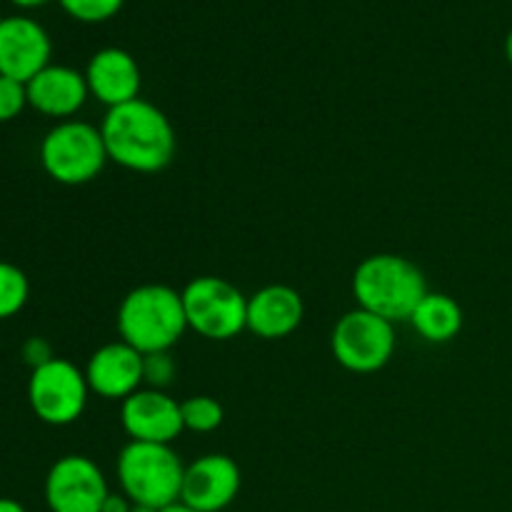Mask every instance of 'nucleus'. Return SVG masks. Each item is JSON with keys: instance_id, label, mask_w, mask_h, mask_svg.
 Segmentation results:
<instances>
[{"instance_id": "nucleus-28", "label": "nucleus", "mask_w": 512, "mask_h": 512, "mask_svg": "<svg viewBox=\"0 0 512 512\" xmlns=\"http://www.w3.org/2000/svg\"><path fill=\"white\" fill-rule=\"evenodd\" d=\"M505 58H508V63L512 65V30L508 33V38H505Z\"/></svg>"}, {"instance_id": "nucleus-30", "label": "nucleus", "mask_w": 512, "mask_h": 512, "mask_svg": "<svg viewBox=\"0 0 512 512\" xmlns=\"http://www.w3.org/2000/svg\"><path fill=\"white\" fill-rule=\"evenodd\" d=\"M0 20H3V18H0Z\"/></svg>"}, {"instance_id": "nucleus-19", "label": "nucleus", "mask_w": 512, "mask_h": 512, "mask_svg": "<svg viewBox=\"0 0 512 512\" xmlns=\"http://www.w3.org/2000/svg\"><path fill=\"white\" fill-rule=\"evenodd\" d=\"M183 425L190 433H213L223 425V405L210 395H193V398L180 403Z\"/></svg>"}, {"instance_id": "nucleus-1", "label": "nucleus", "mask_w": 512, "mask_h": 512, "mask_svg": "<svg viewBox=\"0 0 512 512\" xmlns=\"http://www.w3.org/2000/svg\"><path fill=\"white\" fill-rule=\"evenodd\" d=\"M100 133L108 160L133 173H160L173 163L178 148L168 115L143 98L110 108Z\"/></svg>"}, {"instance_id": "nucleus-23", "label": "nucleus", "mask_w": 512, "mask_h": 512, "mask_svg": "<svg viewBox=\"0 0 512 512\" xmlns=\"http://www.w3.org/2000/svg\"><path fill=\"white\" fill-rule=\"evenodd\" d=\"M20 353H23V360H25V365H30V368H40V365H45V363H50V360L55 358L53 355V348H50V343L45 338H38V335H35V338H28L23 343V350H20Z\"/></svg>"}, {"instance_id": "nucleus-11", "label": "nucleus", "mask_w": 512, "mask_h": 512, "mask_svg": "<svg viewBox=\"0 0 512 512\" xmlns=\"http://www.w3.org/2000/svg\"><path fill=\"white\" fill-rule=\"evenodd\" d=\"M50 35L38 20L28 15H10L0 20V75L30 83L50 65Z\"/></svg>"}, {"instance_id": "nucleus-7", "label": "nucleus", "mask_w": 512, "mask_h": 512, "mask_svg": "<svg viewBox=\"0 0 512 512\" xmlns=\"http://www.w3.org/2000/svg\"><path fill=\"white\" fill-rule=\"evenodd\" d=\"M395 323L363 308L348 310L330 335L333 358L350 373H378L395 353Z\"/></svg>"}, {"instance_id": "nucleus-15", "label": "nucleus", "mask_w": 512, "mask_h": 512, "mask_svg": "<svg viewBox=\"0 0 512 512\" xmlns=\"http://www.w3.org/2000/svg\"><path fill=\"white\" fill-rule=\"evenodd\" d=\"M305 318V303L290 285H265L248 298V330L263 340L293 335Z\"/></svg>"}, {"instance_id": "nucleus-10", "label": "nucleus", "mask_w": 512, "mask_h": 512, "mask_svg": "<svg viewBox=\"0 0 512 512\" xmlns=\"http://www.w3.org/2000/svg\"><path fill=\"white\" fill-rule=\"evenodd\" d=\"M120 423L135 443L170 445L185 430L178 400L153 388H140L123 400Z\"/></svg>"}, {"instance_id": "nucleus-8", "label": "nucleus", "mask_w": 512, "mask_h": 512, "mask_svg": "<svg viewBox=\"0 0 512 512\" xmlns=\"http://www.w3.org/2000/svg\"><path fill=\"white\" fill-rule=\"evenodd\" d=\"M90 385L85 370L65 358H53L30 373L28 403L35 418L63 428L83 418L88 408Z\"/></svg>"}, {"instance_id": "nucleus-25", "label": "nucleus", "mask_w": 512, "mask_h": 512, "mask_svg": "<svg viewBox=\"0 0 512 512\" xmlns=\"http://www.w3.org/2000/svg\"><path fill=\"white\" fill-rule=\"evenodd\" d=\"M0 512H28L18 500L13 498H0Z\"/></svg>"}, {"instance_id": "nucleus-21", "label": "nucleus", "mask_w": 512, "mask_h": 512, "mask_svg": "<svg viewBox=\"0 0 512 512\" xmlns=\"http://www.w3.org/2000/svg\"><path fill=\"white\" fill-rule=\"evenodd\" d=\"M175 360L170 350L143 355V385L153 390H165L175 378Z\"/></svg>"}, {"instance_id": "nucleus-20", "label": "nucleus", "mask_w": 512, "mask_h": 512, "mask_svg": "<svg viewBox=\"0 0 512 512\" xmlns=\"http://www.w3.org/2000/svg\"><path fill=\"white\" fill-rule=\"evenodd\" d=\"M60 8L80 23H103L120 13L125 0H58Z\"/></svg>"}, {"instance_id": "nucleus-9", "label": "nucleus", "mask_w": 512, "mask_h": 512, "mask_svg": "<svg viewBox=\"0 0 512 512\" xmlns=\"http://www.w3.org/2000/svg\"><path fill=\"white\" fill-rule=\"evenodd\" d=\"M108 495V480L88 455H63L50 465L45 478L50 512H100Z\"/></svg>"}, {"instance_id": "nucleus-24", "label": "nucleus", "mask_w": 512, "mask_h": 512, "mask_svg": "<svg viewBox=\"0 0 512 512\" xmlns=\"http://www.w3.org/2000/svg\"><path fill=\"white\" fill-rule=\"evenodd\" d=\"M133 510V500L128 498L125 493H110L108 498H105L103 503V510L100 512H130Z\"/></svg>"}, {"instance_id": "nucleus-12", "label": "nucleus", "mask_w": 512, "mask_h": 512, "mask_svg": "<svg viewBox=\"0 0 512 512\" xmlns=\"http://www.w3.org/2000/svg\"><path fill=\"white\" fill-rule=\"evenodd\" d=\"M240 483L238 463L223 453H210L185 468L180 500L198 512H220L238 498Z\"/></svg>"}, {"instance_id": "nucleus-5", "label": "nucleus", "mask_w": 512, "mask_h": 512, "mask_svg": "<svg viewBox=\"0 0 512 512\" xmlns=\"http://www.w3.org/2000/svg\"><path fill=\"white\" fill-rule=\"evenodd\" d=\"M108 163L103 133L85 120H63L40 143V165L60 185H85Z\"/></svg>"}, {"instance_id": "nucleus-29", "label": "nucleus", "mask_w": 512, "mask_h": 512, "mask_svg": "<svg viewBox=\"0 0 512 512\" xmlns=\"http://www.w3.org/2000/svg\"><path fill=\"white\" fill-rule=\"evenodd\" d=\"M130 512H160L158 508H150V505H138V503H133V510Z\"/></svg>"}, {"instance_id": "nucleus-16", "label": "nucleus", "mask_w": 512, "mask_h": 512, "mask_svg": "<svg viewBox=\"0 0 512 512\" xmlns=\"http://www.w3.org/2000/svg\"><path fill=\"white\" fill-rule=\"evenodd\" d=\"M28 85V105L48 118H73L88 100V80L80 70L53 65L40 70Z\"/></svg>"}, {"instance_id": "nucleus-27", "label": "nucleus", "mask_w": 512, "mask_h": 512, "mask_svg": "<svg viewBox=\"0 0 512 512\" xmlns=\"http://www.w3.org/2000/svg\"><path fill=\"white\" fill-rule=\"evenodd\" d=\"M160 512H198V510H193V508H190V505H185L183 500H178V503L168 505V508H163Z\"/></svg>"}, {"instance_id": "nucleus-6", "label": "nucleus", "mask_w": 512, "mask_h": 512, "mask_svg": "<svg viewBox=\"0 0 512 512\" xmlns=\"http://www.w3.org/2000/svg\"><path fill=\"white\" fill-rule=\"evenodd\" d=\"M180 295L188 328L203 338L230 340L248 330V298L230 280L200 275Z\"/></svg>"}, {"instance_id": "nucleus-22", "label": "nucleus", "mask_w": 512, "mask_h": 512, "mask_svg": "<svg viewBox=\"0 0 512 512\" xmlns=\"http://www.w3.org/2000/svg\"><path fill=\"white\" fill-rule=\"evenodd\" d=\"M28 105V85L0 75V123L18 118Z\"/></svg>"}, {"instance_id": "nucleus-3", "label": "nucleus", "mask_w": 512, "mask_h": 512, "mask_svg": "<svg viewBox=\"0 0 512 512\" xmlns=\"http://www.w3.org/2000/svg\"><path fill=\"white\" fill-rule=\"evenodd\" d=\"M188 330L183 295L170 285H138L118 308V333L138 353L170 350Z\"/></svg>"}, {"instance_id": "nucleus-14", "label": "nucleus", "mask_w": 512, "mask_h": 512, "mask_svg": "<svg viewBox=\"0 0 512 512\" xmlns=\"http://www.w3.org/2000/svg\"><path fill=\"white\" fill-rule=\"evenodd\" d=\"M85 80L90 95L108 105V110L140 98V85H143L138 60L123 48L98 50L85 68Z\"/></svg>"}, {"instance_id": "nucleus-4", "label": "nucleus", "mask_w": 512, "mask_h": 512, "mask_svg": "<svg viewBox=\"0 0 512 512\" xmlns=\"http://www.w3.org/2000/svg\"><path fill=\"white\" fill-rule=\"evenodd\" d=\"M118 483L133 503L168 508L183 493L185 465L170 445L130 440L118 455Z\"/></svg>"}, {"instance_id": "nucleus-26", "label": "nucleus", "mask_w": 512, "mask_h": 512, "mask_svg": "<svg viewBox=\"0 0 512 512\" xmlns=\"http://www.w3.org/2000/svg\"><path fill=\"white\" fill-rule=\"evenodd\" d=\"M13 5H18V8H40V5L50 3V0H10Z\"/></svg>"}, {"instance_id": "nucleus-18", "label": "nucleus", "mask_w": 512, "mask_h": 512, "mask_svg": "<svg viewBox=\"0 0 512 512\" xmlns=\"http://www.w3.org/2000/svg\"><path fill=\"white\" fill-rule=\"evenodd\" d=\"M30 298L28 275L13 263L0 260V320H8L25 308Z\"/></svg>"}, {"instance_id": "nucleus-2", "label": "nucleus", "mask_w": 512, "mask_h": 512, "mask_svg": "<svg viewBox=\"0 0 512 512\" xmlns=\"http://www.w3.org/2000/svg\"><path fill=\"white\" fill-rule=\"evenodd\" d=\"M425 293L428 283L423 270L403 255H370L353 273V295L358 308L380 315L390 323L410 320Z\"/></svg>"}, {"instance_id": "nucleus-13", "label": "nucleus", "mask_w": 512, "mask_h": 512, "mask_svg": "<svg viewBox=\"0 0 512 512\" xmlns=\"http://www.w3.org/2000/svg\"><path fill=\"white\" fill-rule=\"evenodd\" d=\"M85 380L90 393L123 403L143 385V353L130 348L123 340L103 345L90 355L85 365Z\"/></svg>"}, {"instance_id": "nucleus-17", "label": "nucleus", "mask_w": 512, "mask_h": 512, "mask_svg": "<svg viewBox=\"0 0 512 512\" xmlns=\"http://www.w3.org/2000/svg\"><path fill=\"white\" fill-rule=\"evenodd\" d=\"M408 323L413 325L415 333L423 340L443 345L458 338V333L463 330V308L450 295L430 293L428 290L425 298L418 303V308L413 310Z\"/></svg>"}]
</instances>
